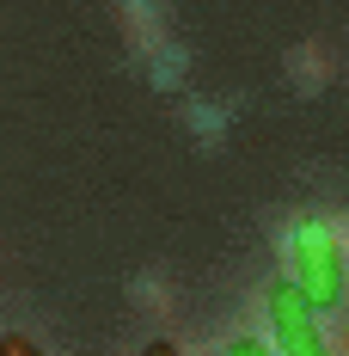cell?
Instances as JSON below:
<instances>
[{"label": "cell", "instance_id": "obj_1", "mask_svg": "<svg viewBox=\"0 0 349 356\" xmlns=\"http://www.w3.org/2000/svg\"><path fill=\"white\" fill-rule=\"evenodd\" d=\"M288 258H294V289L318 314H331L343 301V246H337V234L325 221H300L294 240H288Z\"/></svg>", "mask_w": 349, "mask_h": 356}, {"label": "cell", "instance_id": "obj_2", "mask_svg": "<svg viewBox=\"0 0 349 356\" xmlns=\"http://www.w3.org/2000/svg\"><path fill=\"white\" fill-rule=\"evenodd\" d=\"M270 332H276V356H331L318 332V307L294 289V277L270 283Z\"/></svg>", "mask_w": 349, "mask_h": 356}, {"label": "cell", "instance_id": "obj_3", "mask_svg": "<svg viewBox=\"0 0 349 356\" xmlns=\"http://www.w3.org/2000/svg\"><path fill=\"white\" fill-rule=\"evenodd\" d=\"M227 356H276V350H270V344H257V338H233V350H227Z\"/></svg>", "mask_w": 349, "mask_h": 356}, {"label": "cell", "instance_id": "obj_4", "mask_svg": "<svg viewBox=\"0 0 349 356\" xmlns=\"http://www.w3.org/2000/svg\"><path fill=\"white\" fill-rule=\"evenodd\" d=\"M0 356H37V350H31V338H6V344H0Z\"/></svg>", "mask_w": 349, "mask_h": 356}, {"label": "cell", "instance_id": "obj_5", "mask_svg": "<svg viewBox=\"0 0 349 356\" xmlns=\"http://www.w3.org/2000/svg\"><path fill=\"white\" fill-rule=\"evenodd\" d=\"M141 356H178V350H172V344H166V338H160V344H147V350H141Z\"/></svg>", "mask_w": 349, "mask_h": 356}]
</instances>
